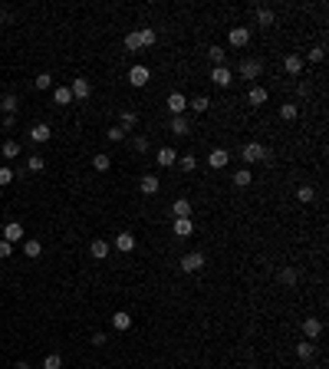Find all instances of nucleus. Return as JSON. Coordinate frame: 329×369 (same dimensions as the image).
Wrapping results in <instances>:
<instances>
[{"label":"nucleus","instance_id":"obj_1","mask_svg":"<svg viewBox=\"0 0 329 369\" xmlns=\"http://www.w3.org/2000/svg\"><path fill=\"white\" fill-rule=\"evenodd\" d=\"M241 158H244L247 165H257V162H267V158H270V152L263 149L260 142H247V145L241 149Z\"/></svg>","mask_w":329,"mask_h":369},{"label":"nucleus","instance_id":"obj_2","mask_svg":"<svg viewBox=\"0 0 329 369\" xmlns=\"http://www.w3.org/2000/svg\"><path fill=\"white\" fill-rule=\"evenodd\" d=\"M178 267L185 270V274H198V270L204 267V254H201V250H191V254H185L178 261Z\"/></svg>","mask_w":329,"mask_h":369},{"label":"nucleus","instance_id":"obj_3","mask_svg":"<svg viewBox=\"0 0 329 369\" xmlns=\"http://www.w3.org/2000/svg\"><path fill=\"white\" fill-rule=\"evenodd\" d=\"M148 79H152V69H148V66H142V63L129 69V82H132L135 89H142V86H145Z\"/></svg>","mask_w":329,"mask_h":369},{"label":"nucleus","instance_id":"obj_4","mask_svg":"<svg viewBox=\"0 0 329 369\" xmlns=\"http://www.w3.org/2000/svg\"><path fill=\"white\" fill-rule=\"evenodd\" d=\"M260 73H263V60H260V56H257V60L250 56V60L241 63V76H244V79H257Z\"/></svg>","mask_w":329,"mask_h":369},{"label":"nucleus","instance_id":"obj_5","mask_svg":"<svg viewBox=\"0 0 329 369\" xmlns=\"http://www.w3.org/2000/svg\"><path fill=\"white\" fill-rule=\"evenodd\" d=\"M227 40H230V46H237V50H241V46L250 43V30H247V26H230Z\"/></svg>","mask_w":329,"mask_h":369},{"label":"nucleus","instance_id":"obj_6","mask_svg":"<svg viewBox=\"0 0 329 369\" xmlns=\"http://www.w3.org/2000/svg\"><path fill=\"white\" fill-rule=\"evenodd\" d=\"M165 106H168V112H171V116H185L188 99H185L181 93H171V96H168V102H165Z\"/></svg>","mask_w":329,"mask_h":369},{"label":"nucleus","instance_id":"obj_7","mask_svg":"<svg viewBox=\"0 0 329 369\" xmlns=\"http://www.w3.org/2000/svg\"><path fill=\"white\" fill-rule=\"evenodd\" d=\"M303 66H306V60L300 56V53H290V56L283 60V69H286L290 76H300V73H303Z\"/></svg>","mask_w":329,"mask_h":369},{"label":"nucleus","instance_id":"obj_8","mask_svg":"<svg viewBox=\"0 0 329 369\" xmlns=\"http://www.w3.org/2000/svg\"><path fill=\"white\" fill-rule=\"evenodd\" d=\"M50 135H53V129H50V125H46V122H37V125H33V129H30V142H50Z\"/></svg>","mask_w":329,"mask_h":369},{"label":"nucleus","instance_id":"obj_9","mask_svg":"<svg viewBox=\"0 0 329 369\" xmlns=\"http://www.w3.org/2000/svg\"><path fill=\"white\" fill-rule=\"evenodd\" d=\"M69 93H73V99H89V93H93V86H89V79H73V86H69Z\"/></svg>","mask_w":329,"mask_h":369},{"label":"nucleus","instance_id":"obj_10","mask_svg":"<svg viewBox=\"0 0 329 369\" xmlns=\"http://www.w3.org/2000/svg\"><path fill=\"white\" fill-rule=\"evenodd\" d=\"M303 333H306V339H316L319 333H323V320L319 317H306L303 320Z\"/></svg>","mask_w":329,"mask_h":369},{"label":"nucleus","instance_id":"obj_11","mask_svg":"<svg viewBox=\"0 0 329 369\" xmlns=\"http://www.w3.org/2000/svg\"><path fill=\"white\" fill-rule=\"evenodd\" d=\"M168 132H174V135H188V132H191V122H188L185 116H171V122H168Z\"/></svg>","mask_w":329,"mask_h":369},{"label":"nucleus","instance_id":"obj_12","mask_svg":"<svg viewBox=\"0 0 329 369\" xmlns=\"http://www.w3.org/2000/svg\"><path fill=\"white\" fill-rule=\"evenodd\" d=\"M227 162H230L227 149H214L211 155H207V165H211V168H227Z\"/></svg>","mask_w":329,"mask_h":369},{"label":"nucleus","instance_id":"obj_13","mask_svg":"<svg viewBox=\"0 0 329 369\" xmlns=\"http://www.w3.org/2000/svg\"><path fill=\"white\" fill-rule=\"evenodd\" d=\"M155 162H158V165H162V168H171V165H174V162H178V152H174V149H168V145H165V149H158V155H155Z\"/></svg>","mask_w":329,"mask_h":369},{"label":"nucleus","instance_id":"obj_14","mask_svg":"<svg viewBox=\"0 0 329 369\" xmlns=\"http://www.w3.org/2000/svg\"><path fill=\"white\" fill-rule=\"evenodd\" d=\"M115 250H122V254H132V250H135V234L122 231V234L115 238Z\"/></svg>","mask_w":329,"mask_h":369},{"label":"nucleus","instance_id":"obj_15","mask_svg":"<svg viewBox=\"0 0 329 369\" xmlns=\"http://www.w3.org/2000/svg\"><path fill=\"white\" fill-rule=\"evenodd\" d=\"M211 79H214V86L227 89V86H230V69H227V66H214V69H211Z\"/></svg>","mask_w":329,"mask_h":369},{"label":"nucleus","instance_id":"obj_16","mask_svg":"<svg viewBox=\"0 0 329 369\" xmlns=\"http://www.w3.org/2000/svg\"><path fill=\"white\" fill-rule=\"evenodd\" d=\"M20 238H23V224H20V221H10V224L4 228V241H10V244H17Z\"/></svg>","mask_w":329,"mask_h":369},{"label":"nucleus","instance_id":"obj_17","mask_svg":"<svg viewBox=\"0 0 329 369\" xmlns=\"http://www.w3.org/2000/svg\"><path fill=\"white\" fill-rule=\"evenodd\" d=\"M135 125H138V112H132V109H125V112L118 116V129H122V132H132Z\"/></svg>","mask_w":329,"mask_h":369},{"label":"nucleus","instance_id":"obj_18","mask_svg":"<svg viewBox=\"0 0 329 369\" xmlns=\"http://www.w3.org/2000/svg\"><path fill=\"white\" fill-rule=\"evenodd\" d=\"M191 231H194L191 218H174V238H191Z\"/></svg>","mask_w":329,"mask_h":369},{"label":"nucleus","instance_id":"obj_19","mask_svg":"<svg viewBox=\"0 0 329 369\" xmlns=\"http://www.w3.org/2000/svg\"><path fill=\"white\" fill-rule=\"evenodd\" d=\"M158 188H162V182H158L155 175H145L142 182H138V191L142 194H158Z\"/></svg>","mask_w":329,"mask_h":369},{"label":"nucleus","instance_id":"obj_20","mask_svg":"<svg viewBox=\"0 0 329 369\" xmlns=\"http://www.w3.org/2000/svg\"><path fill=\"white\" fill-rule=\"evenodd\" d=\"M254 17H257V23H260V26H274V10H270V7H257V10H254Z\"/></svg>","mask_w":329,"mask_h":369},{"label":"nucleus","instance_id":"obj_21","mask_svg":"<svg viewBox=\"0 0 329 369\" xmlns=\"http://www.w3.org/2000/svg\"><path fill=\"white\" fill-rule=\"evenodd\" d=\"M112 326H115L118 333H125V330H129V326H132V317H129V313H125V310L112 313Z\"/></svg>","mask_w":329,"mask_h":369},{"label":"nucleus","instance_id":"obj_22","mask_svg":"<svg viewBox=\"0 0 329 369\" xmlns=\"http://www.w3.org/2000/svg\"><path fill=\"white\" fill-rule=\"evenodd\" d=\"M53 102H56V106H69V102H73L69 86H56V89H53Z\"/></svg>","mask_w":329,"mask_h":369},{"label":"nucleus","instance_id":"obj_23","mask_svg":"<svg viewBox=\"0 0 329 369\" xmlns=\"http://www.w3.org/2000/svg\"><path fill=\"white\" fill-rule=\"evenodd\" d=\"M89 254H93L96 261H102V257H109V244H106L102 238H96L93 244H89Z\"/></svg>","mask_w":329,"mask_h":369},{"label":"nucleus","instance_id":"obj_24","mask_svg":"<svg viewBox=\"0 0 329 369\" xmlns=\"http://www.w3.org/2000/svg\"><path fill=\"white\" fill-rule=\"evenodd\" d=\"M247 102H250V106H263V102H267V89H263V86H254L247 93Z\"/></svg>","mask_w":329,"mask_h":369},{"label":"nucleus","instance_id":"obj_25","mask_svg":"<svg viewBox=\"0 0 329 369\" xmlns=\"http://www.w3.org/2000/svg\"><path fill=\"white\" fill-rule=\"evenodd\" d=\"M0 109H4L7 116H13V112H17V109H20V99H17V96H13V93H7L4 99H0Z\"/></svg>","mask_w":329,"mask_h":369},{"label":"nucleus","instance_id":"obj_26","mask_svg":"<svg viewBox=\"0 0 329 369\" xmlns=\"http://www.w3.org/2000/svg\"><path fill=\"white\" fill-rule=\"evenodd\" d=\"M171 211H174V218H191V201H188V198H178Z\"/></svg>","mask_w":329,"mask_h":369},{"label":"nucleus","instance_id":"obj_27","mask_svg":"<svg viewBox=\"0 0 329 369\" xmlns=\"http://www.w3.org/2000/svg\"><path fill=\"white\" fill-rule=\"evenodd\" d=\"M0 155H4V158H17V155H20V142H13V138H7V142L0 145Z\"/></svg>","mask_w":329,"mask_h":369},{"label":"nucleus","instance_id":"obj_28","mask_svg":"<svg viewBox=\"0 0 329 369\" xmlns=\"http://www.w3.org/2000/svg\"><path fill=\"white\" fill-rule=\"evenodd\" d=\"M250 182H254V175H250V168H237V172H234V185H237V188H247Z\"/></svg>","mask_w":329,"mask_h":369},{"label":"nucleus","instance_id":"obj_29","mask_svg":"<svg viewBox=\"0 0 329 369\" xmlns=\"http://www.w3.org/2000/svg\"><path fill=\"white\" fill-rule=\"evenodd\" d=\"M296 116H300V109L293 106V102H283V106H280V119H283V122H293Z\"/></svg>","mask_w":329,"mask_h":369},{"label":"nucleus","instance_id":"obj_30","mask_svg":"<svg viewBox=\"0 0 329 369\" xmlns=\"http://www.w3.org/2000/svg\"><path fill=\"white\" fill-rule=\"evenodd\" d=\"M26 168H30V172H43L46 168V158L40 155V152H33V155L26 158Z\"/></svg>","mask_w":329,"mask_h":369},{"label":"nucleus","instance_id":"obj_31","mask_svg":"<svg viewBox=\"0 0 329 369\" xmlns=\"http://www.w3.org/2000/svg\"><path fill=\"white\" fill-rule=\"evenodd\" d=\"M313 353H316L313 339H306V343H296V356H300V359H313Z\"/></svg>","mask_w":329,"mask_h":369},{"label":"nucleus","instance_id":"obj_32","mask_svg":"<svg viewBox=\"0 0 329 369\" xmlns=\"http://www.w3.org/2000/svg\"><path fill=\"white\" fill-rule=\"evenodd\" d=\"M207 56H211L214 66H224V63H227V53H224V46H211V50H207Z\"/></svg>","mask_w":329,"mask_h":369},{"label":"nucleus","instance_id":"obj_33","mask_svg":"<svg viewBox=\"0 0 329 369\" xmlns=\"http://www.w3.org/2000/svg\"><path fill=\"white\" fill-rule=\"evenodd\" d=\"M207 106H211V99H207V96H194V99H188V109H194V112H204Z\"/></svg>","mask_w":329,"mask_h":369},{"label":"nucleus","instance_id":"obj_34","mask_svg":"<svg viewBox=\"0 0 329 369\" xmlns=\"http://www.w3.org/2000/svg\"><path fill=\"white\" fill-rule=\"evenodd\" d=\"M280 283H283V287H296V270L283 267V270H280Z\"/></svg>","mask_w":329,"mask_h":369},{"label":"nucleus","instance_id":"obj_35","mask_svg":"<svg viewBox=\"0 0 329 369\" xmlns=\"http://www.w3.org/2000/svg\"><path fill=\"white\" fill-rule=\"evenodd\" d=\"M178 165H181V172H188V175H191V172L198 168V158L188 152V155H181V158H178Z\"/></svg>","mask_w":329,"mask_h":369},{"label":"nucleus","instance_id":"obj_36","mask_svg":"<svg viewBox=\"0 0 329 369\" xmlns=\"http://www.w3.org/2000/svg\"><path fill=\"white\" fill-rule=\"evenodd\" d=\"M296 198H300V201H306V205H310V201L316 198V188H313V185H300V188H296Z\"/></svg>","mask_w":329,"mask_h":369},{"label":"nucleus","instance_id":"obj_37","mask_svg":"<svg viewBox=\"0 0 329 369\" xmlns=\"http://www.w3.org/2000/svg\"><path fill=\"white\" fill-rule=\"evenodd\" d=\"M23 254H26V257H40V254H43V244L30 238V241H26V244H23Z\"/></svg>","mask_w":329,"mask_h":369},{"label":"nucleus","instance_id":"obj_38","mask_svg":"<svg viewBox=\"0 0 329 369\" xmlns=\"http://www.w3.org/2000/svg\"><path fill=\"white\" fill-rule=\"evenodd\" d=\"M125 50H132V53H138V50H142V40H138V30H135V33H125Z\"/></svg>","mask_w":329,"mask_h":369},{"label":"nucleus","instance_id":"obj_39","mask_svg":"<svg viewBox=\"0 0 329 369\" xmlns=\"http://www.w3.org/2000/svg\"><path fill=\"white\" fill-rule=\"evenodd\" d=\"M138 40H142V46H152L158 40V33L152 30V26H145V30H138Z\"/></svg>","mask_w":329,"mask_h":369},{"label":"nucleus","instance_id":"obj_40","mask_svg":"<svg viewBox=\"0 0 329 369\" xmlns=\"http://www.w3.org/2000/svg\"><path fill=\"white\" fill-rule=\"evenodd\" d=\"M43 369H63V356H59V353H50V356H43Z\"/></svg>","mask_w":329,"mask_h":369},{"label":"nucleus","instance_id":"obj_41","mask_svg":"<svg viewBox=\"0 0 329 369\" xmlns=\"http://www.w3.org/2000/svg\"><path fill=\"white\" fill-rule=\"evenodd\" d=\"M303 60H310V63H323V60H326V46H313V50L306 53Z\"/></svg>","mask_w":329,"mask_h":369},{"label":"nucleus","instance_id":"obj_42","mask_svg":"<svg viewBox=\"0 0 329 369\" xmlns=\"http://www.w3.org/2000/svg\"><path fill=\"white\" fill-rule=\"evenodd\" d=\"M109 165H112L109 155H96V158H93V168H96V172H109Z\"/></svg>","mask_w":329,"mask_h":369},{"label":"nucleus","instance_id":"obj_43","mask_svg":"<svg viewBox=\"0 0 329 369\" xmlns=\"http://www.w3.org/2000/svg\"><path fill=\"white\" fill-rule=\"evenodd\" d=\"M33 86H37V89H50L53 86V76L50 73H40L37 79H33Z\"/></svg>","mask_w":329,"mask_h":369},{"label":"nucleus","instance_id":"obj_44","mask_svg":"<svg viewBox=\"0 0 329 369\" xmlns=\"http://www.w3.org/2000/svg\"><path fill=\"white\" fill-rule=\"evenodd\" d=\"M106 135H109V142H122V138H125V132L118 129V125H112V129L106 132Z\"/></svg>","mask_w":329,"mask_h":369},{"label":"nucleus","instance_id":"obj_45","mask_svg":"<svg viewBox=\"0 0 329 369\" xmlns=\"http://www.w3.org/2000/svg\"><path fill=\"white\" fill-rule=\"evenodd\" d=\"M132 145H135V152H148V138H145V135H135V138H132Z\"/></svg>","mask_w":329,"mask_h":369},{"label":"nucleus","instance_id":"obj_46","mask_svg":"<svg viewBox=\"0 0 329 369\" xmlns=\"http://www.w3.org/2000/svg\"><path fill=\"white\" fill-rule=\"evenodd\" d=\"M10 250H13V244L0 238V261H7V257H10Z\"/></svg>","mask_w":329,"mask_h":369},{"label":"nucleus","instance_id":"obj_47","mask_svg":"<svg viewBox=\"0 0 329 369\" xmlns=\"http://www.w3.org/2000/svg\"><path fill=\"white\" fill-rule=\"evenodd\" d=\"M13 182V172L10 168H0V185H10Z\"/></svg>","mask_w":329,"mask_h":369},{"label":"nucleus","instance_id":"obj_48","mask_svg":"<svg viewBox=\"0 0 329 369\" xmlns=\"http://www.w3.org/2000/svg\"><path fill=\"white\" fill-rule=\"evenodd\" d=\"M93 343L102 346V343H109V336H106V333H93Z\"/></svg>","mask_w":329,"mask_h":369}]
</instances>
